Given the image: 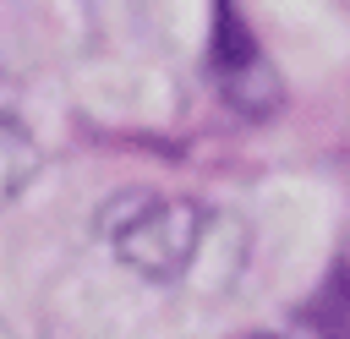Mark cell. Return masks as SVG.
Returning <instances> with one entry per match:
<instances>
[{
    "label": "cell",
    "mask_w": 350,
    "mask_h": 339,
    "mask_svg": "<svg viewBox=\"0 0 350 339\" xmlns=\"http://www.w3.org/2000/svg\"><path fill=\"white\" fill-rule=\"evenodd\" d=\"M109 252L148 273V279H175L186 273V262L197 257V241H202V208L186 202V197H153V191H131V197H115L98 219Z\"/></svg>",
    "instance_id": "6da1fadb"
},
{
    "label": "cell",
    "mask_w": 350,
    "mask_h": 339,
    "mask_svg": "<svg viewBox=\"0 0 350 339\" xmlns=\"http://www.w3.org/2000/svg\"><path fill=\"white\" fill-rule=\"evenodd\" d=\"M213 87L224 93V104H235L252 120L279 109V77L235 5L213 11Z\"/></svg>",
    "instance_id": "7a4b0ae2"
},
{
    "label": "cell",
    "mask_w": 350,
    "mask_h": 339,
    "mask_svg": "<svg viewBox=\"0 0 350 339\" xmlns=\"http://www.w3.org/2000/svg\"><path fill=\"white\" fill-rule=\"evenodd\" d=\"M38 164H44L38 142H33L16 120H0V208H11V202L27 191V180L38 175Z\"/></svg>",
    "instance_id": "3957f363"
},
{
    "label": "cell",
    "mask_w": 350,
    "mask_h": 339,
    "mask_svg": "<svg viewBox=\"0 0 350 339\" xmlns=\"http://www.w3.org/2000/svg\"><path fill=\"white\" fill-rule=\"evenodd\" d=\"M241 339H284V334H241Z\"/></svg>",
    "instance_id": "277c9868"
}]
</instances>
